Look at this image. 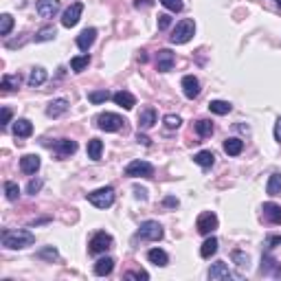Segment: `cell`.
Here are the masks:
<instances>
[{"instance_id":"cell-1","label":"cell","mask_w":281,"mask_h":281,"mask_svg":"<svg viewBox=\"0 0 281 281\" xmlns=\"http://www.w3.org/2000/svg\"><path fill=\"white\" fill-rule=\"evenodd\" d=\"M0 241H2V246L9 250H20V248H26V246L33 244L35 237L31 231H22L20 228V231H2Z\"/></svg>"},{"instance_id":"cell-2","label":"cell","mask_w":281,"mask_h":281,"mask_svg":"<svg viewBox=\"0 0 281 281\" xmlns=\"http://www.w3.org/2000/svg\"><path fill=\"white\" fill-rule=\"evenodd\" d=\"M193 31H196V24H193V20L184 18V20H180L178 24H176V29L171 31L169 42H171V44H187L189 40L193 38Z\"/></svg>"},{"instance_id":"cell-3","label":"cell","mask_w":281,"mask_h":281,"mask_svg":"<svg viewBox=\"0 0 281 281\" xmlns=\"http://www.w3.org/2000/svg\"><path fill=\"white\" fill-rule=\"evenodd\" d=\"M88 202L97 209H110L114 204V189L112 187H101L88 193Z\"/></svg>"},{"instance_id":"cell-4","label":"cell","mask_w":281,"mask_h":281,"mask_svg":"<svg viewBox=\"0 0 281 281\" xmlns=\"http://www.w3.org/2000/svg\"><path fill=\"white\" fill-rule=\"evenodd\" d=\"M97 127L103 132H119L125 127V119L114 112H101L99 117H97Z\"/></svg>"},{"instance_id":"cell-5","label":"cell","mask_w":281,"mask_h":281,"mask_svg":"<svg viewBox=\"0 0 281 281\" xmlns=\"http://www.w3.org/2000/svg\"><path fill=\"white\" fill-rule=\"evenodd\" d=\"M162 235H165V231H162V226L156 222V220L143 222L139 226V233H136V237H140V240H152V241L162 240Z\"/></svg>"},{"instance_id":"cell-6","label":"cell","mask_w":281,"mask_h":281,"mask_svg":"<svg viewBox=\"0 0 281 281\" xmlns=\"http://www.w3.org/2000/svg\"><path fill=\"white\" fill-rule=\"evenodd\" d=\"M112 248V235L105 231H99L95 233V235L90 237V244H88V250H90L92 255H101L105 253V250Z\"/></svg>"},{"instance_id":"cell-7","label":"cell","mask_w":281,"mask_h":281,"mask_svg":"<svg viewBox=\"0 0 281 281\" xmlns=\"http://www.w3.org/2000/svg\"><path fill=\"white\" fill-rule=\"evenodd\" d=\"M125 176H130V178H152L154 176V167H152V162H147V161H132L130 165L125 167Z\"/></svg>"},{"instance_id":"cell-8","label":"cell","mask_w":281,"mask_h":281,"mask_svg":"<svg viewBox=\"0 0 281 281\" xmlns=\"http://www.w3.org/2000/svg\"><path fill=\"white\" fill-rule=\"evenodd\" d=\"M196 228H198V233H202V235H211V233L218 228V215L211 213V211L200 213V215H198Z\"/></svg>"},{"instance_id":"cell-9","label":"cell","mask_w":281,"mask_h":281,"mask_svg":"<svg viewBox=\"0 0 281 281\" xmlns=\"http://www.w3.org/2000/svg\"><path fill=\"white\" fill-rule=\"evenodd\" d=\"M176 64V55L169 51V48H161L156 53V70L158 73H169Z\"/></svg>"},{"instance_id":"cell-10","label":"cell","mask_w":281,"mask_h":281,"mask_svg":"<svg viewBox=\"0 0 281 281\" xmlns=\"http://www.w3.org/2000/svg\"><path fill=\"white\" fill-rule=\"evenodd\" d=\"M81 13H83V4H81V2L70 4V7L64 11V18H61V24H64L66 29L75 26V24L79 22V18H81Z\"/></svg>"},{"instance_id":"cell-11","label":"cell","mask_w":281,"mask_h":281,"mask_svg":"<svg viewBox=\"0 0 281 281\" xmlns=\"http://www.w3.org/2000/svg\"><path fill=\"white\" fill-rule=\"evenodd\" d=\"M35 11L42 18H53L60 11V0H35Z\"/></svg>"},{"instance_id":"cell-12","label":"cell","mask_w":281,"mask_h":281,"mask_svg":"<svg viewBox=\"0 0 281 281\" xmlns=\"http://www.w3.org/2000/svg\"><path fill=\"white\" fill-rule=\"evenodd\" d=\"M182 92L187 99H196L200 95V81L193 75H184L182 77Z\"/></svg>"},{"instance_id":"cell-13","label":"cell","mask_w":281,"mask_h":281,"mask_svg":"<svg viewBox=\"0 0 281 281\" xmlns=\"http://www.w3.org/2000/svg\"><path fill=\"white\" fill-rule=\"evenodd\" d=\"M53 149H55V154L60 158H66V156H73V154L77 152V143L70 139H60L55 145H53Z\"/></svg>"},{"instance_id":"cell-14","label":"cell","mask_w":281,"mask_h":281,"mask_svg":"<svg viewBox=\"0 0 281 281\" xmlns=\"http://www.w3.org/2000/svg\"><path fill=\"white\" fill-rule=\"evenodd\" d=\"M40 165H42V161H40L38 154H26V156L20 158V169L24 174H35L40 169Z\"/></svg>"},{"instance_id":"cell-15","label":"cell","mask_w":281,"mask_h":281,"mask_svg":"<svg viewBox=\"0 0 281 281\" xmlns=\"http://www.w3.org/2000/svg\"><path fill=\"white\" fill-rule=\"evenodd\" d=\"M235 277H237V275H233L224 261L213 263V268L209 270V279H211V281H215V279H235Z\"/></svg>"},{"instance_id":"cell-16","label":"cell","mask_w":281,"mask_h":281,"mask_svg":"<svg viewBox=\"0 0 281 281\" xmlns=\"http://www.w3.org/2000/svg\"><path fill=\"white\" fill-rule=\"evenodd\" d=\"M259 272L261 275H275V277H281V266L275 261V257H270V255H263L261 257V268H259Z\"/></svg>"},{"instance_id":"cell-17","label":"cell","mask_w":281,"mask_h":281,"mask_svg":"<svg viewBox=\"0 0 281 281\" xmlns=\"http://www.w3.org/2000/svg\"><path fill=\"white\" fill-rule=\"evenodd\" d=\"M112 99H114V103L121 105V108H125V110H132V108L136 105L134 95H132V92H127V90H119V92H114Z\"/></svg>"},{"instance_id":"cell-18","label":"cell","mask_w":281,"mask_h":281,"mask_svg":"<svg viewBox=\"0 0 281 281\" xmlns=\"http://www.w3.org/2000/svg\"><path fill=\"white\" fill-rule=\"evenodd\" d=\"M261 211H263V218H266L270 224H281V206L279 204H275V202H266Z\"/></svg>"},{"instance_id":"cell-19","label":"cell","mask_w":281,"mask_h":281,"mask_svg":"<svg viewBox=\"0 0 281 281\" xmlns=\"http://www.w3.org/2000/svg\"><path fill=\"white\" fill-rule=\"evenodd\" d=\"M97 40V29H83L81 33L77 35V46L81 48V51H88V48L95 44Z\"/></svg>"},{"instance_id":"cell-20","label":"cell","mask_w":281,"mask_h":281,"mask_svg":"<svg viewBox=\"0 0 281 281\" xmlns=\"http://www.w3.org/2000/svg\"><path fill=\"white\" fill-rule=\"evenodd\" d=\"M13 134H16L18 139H26V136L33 134V125H31L29 119H18V121L13 123Z\"/></svg>"},{"instance_id":"cell-21","label":"cell","mask_w":281,"mask_h":281,"mask_svg":"<svg viewBox=\"0 0 281 281\" xmlns=\"http://www.w3.org/2000/svg\"><path fill=\"white\" fill-rule=\"evenodd\" d=\"M66 110H68V101H66V99H55V101H51V103H48L46 114L51 119H57V117H61Z\"/></svg>"},{"instance_id":"cell-22","label":"cell","mask_w":281,"mask_h":281,"mask_svg":"<svg viewBox=\"0 0 281 281\" xmlns=\"http://www.w3.org/2000/svg\"><path fill=\"white\" fill-rule=\"evenodd\" d=\"M154 123H156V110H154V108H145L143 112L139 114V127H140V130H149Z\"/></svg>"},{"instance_id":"cell-23","label":"cell","mask_w":281,"mask_h":281,"mask_svg":"<svg viewBox=\"0 0 281 281\" xmlns=\"http://www.w3.org/2000/svg\"><path fill=\"white\" fill-rule=\"evenodd\" d=\"M46 79H48V73H46V70H44L42 66H35V68L29 73V86H31V88H38V86H42Z\"/></svg>"},{"instance_id":"cell-24","label":"cell","mask_w":281,"mask_h":281,"mask_svg":"<svg viewBox=\"0 0 281 281\" xmlns=\"http://www.w3.org/2000/svg\"><path fill=\"white\" fill-rule=\"evenodd\" d=\"M112 270H114V259H110V257H103V259H99V261L95 263V275L97 277H105Z\"/></svg>"},{"instance_id":"cell-25","label":"cell","mask_w":281,"mask_h":281,"mask_svg":"<svg viewBox=\"0 0 281 281\" xmlns=\"http://www.w3.org/2000/svg\"><path fill=\"white\" fill-rule=\"evenodd\" d=\"M147 259L154 263V266H167V263H169V255H167L165 250H161V248H152V250H149Z\"/></svg>"},{"instance_id":"cell-26","label":"cell","mask_w":281,"mask_h":281,"mask_svg":"<svg viewBox=\"0 0 281 281\" xmlns=\"http://www.w3.org/2000/svg\"><path fill=\"white\" fill-rule=\"evenodd\" d=\"M88 158H92V161H101V154H103V143H101L99 139H90L88 140Z\"/></svg>"},{"instance_id":"cell-27","label":"cell","mask_w":281,"mask_h":281,"mask_svg":"<svg viewBox=\"0 0 281 281\" xmlns=\"http://www.w3.org/2000/svg\"><path fill=\"white\" fill-rule=\"evenodd\" d=\"M241 149H244V140L241 139H226L224 140V152H226L228 156H237V154H241Z\"/></svg>"},{"instance_id":"cell-28","label":"cell","mask_w":281,"mask_h":281,"mask_svg":"<svg viewBox=\"0 0 281 281\" xmlns=\"http://www.w3.org/2000/svg\"><path fill=\"white\" fill-rule=\"evenodd\" d=\"M193 161L198 162L200 167H213V162H215V154L213 152H209V149H202V152H198L196 156H193Z\"/></svg>"},{"instance_id":"cell-29","label":"cell","mask_w":281,"mask_h":281,"mask_svg":"<svg viewBox=\"0 0 281 281\" xmlns=\"http://www.w3.org/2000/svg\"><path fill=\"white\" fill-rule=\"evenodd\" d=\"M20 75H2V79H0V88H2L4 92L9 90H16L18 86H20Z\"/></svg>"},{"instance_id":"cell-30","label":"cell","mask_w":281,"mask_h":281,"mask_svg":"<svg viewBox=\"0 0 281 281\" xmlns=\"http://www.w3.org/2000/svg\"><path fill=\"white\" fill-rule=\"evenodd\" d=\"M88 64H90V55H77V57H73L70 60V68L75 70V73H81V70H86L88 68Z\"/></svg>"},{"instance_id":"cell-31","label":"cell","mask_w":281,"mask_h":281,"mask_svg":"<svg viewBox=\"0 0 281 281\" xmlns=\"http://www.w3.org/2000/svg\"><path fill=\"white\" fill-rule=\"evenodd\" d=\"M196 132H198V136H202V139L211 136L213 134V121H209V119H200V121L196 123Z\"/></svg>"},{"instance_id":"cell-32","label":"cell","mask_w":281,"mask_h":281,"mask_svg":"<svg viewBox=\"0 0 281 281\" xmlns=\"http://www.w3.org/2000/svg\"><path fill=\"white\" fill-rule=\"evenodd\" d=\"M209 110H211V112H215V114H228L233 110V105L228 103V101L215 99V101H211V103H209Z\"/></svg>"},{"instance_id":"cell-33","label":"cell","mask_w":281,"mask_h":281,"mask_svg":"<svg viewBox=\"0 0 281 281\" xmlns=\"http://www.w3.org/2000/svg\"><path fill=\"white\" fill-rule=\"evenodd\" d=\"M266 191L270 193V196L281 193V174L279 171H275V174L270 176V180H268V184H266Z\"/></svg>"},{"instance_id":"cell-34","label":"cell","mask_w":281,"mask_h":281,"mask_svg":"<svg viewBox=\"0 0 281 281\" xmlns=\"http://www.w3.org/2000/svg\"><path fill=\"white\" fill-rule=\"evenodd\" d=\"M110 97H112V95H110L108 90H92V92H88V101H90V103H95V105L105 103Z\"/></svg>"},{"instance_id":"cell-35","label":"cell","mask_w":281,"mask_h":281,"mask_svg":"<svg viewBox=\"0 0 281 281\" xmlns=\"http://www.w3.org/2000/svg\"><path fill=\"white\" fill-rule=\"evenodd\" d=\"M55 29H53V26H44V29H40L38 33L33 35V40L35 42H51L53 38H55Z\"/></svg>"},{"instance_id":"cell-36","label":"cell","mask_w":281,"mask_h":281,"mask_svg":"<svg viewBox=\"0 0 281 281\" xmlns=\"http://www.w3.org/2000/svg\"><path fill=\"white\" fill-rule=\"evenodd\" d=\"M215 250H218V240H215V237H209V240L202 244L200 255L202 257H211V255H215Z\"/></svg>"},{"instance_id":"cell-37","label":"cell","mask_w":281,"mask_h":281,"mask_svg":"<svg viewBox=\"0 0 281 281\" xmlns=\"http://www.w3.org/2000/svg\"><path fill=\"white\" fill-rule=\"evenodd\" d=\"M4 196H7V200H18V196H20V187H18L16 182H11V180H7L4 182Z\"/></svg>"},{"instance_id":"cell-38","label":"cell","mask_w":281,"mask_h":281,"mask_svg":"<svg viewBox=\"0 0 281 281\" xmlns=\"http://www.w3.org/2000/svg\"><path fill=\"white\" fill-rule=\"evenodd\" d=\"M13 29V18L9 13H2L0 16V35H9Z\"/></svg>"},{"instance_id":"cell-39","label":"cell","mask_w":281,"mask_h":281,"mask_svg":"<svg viewBox=\"0 0 281 281\" xmlns=\"http://www.w3.org/2000/svg\"><path fill=\"white\" fill-rule=\"evenodd\" d=\"M231 257H233V261H235L240 268H248L250 257H248V255H246V253H241V250H233V255H231Z\"/></svg>"},{"instance_id":"cell-40","label":"cell","mask_w":281,"mask_h":281,"mask_svg":"<svg viewBox=\"0 0 281 281\" xmlns=\"http://www.w3.org/2000/svg\"><path fill=\"white\" fill-rule=\"evenodd\" d=\"M162 123H165L167 130H176V127H180V123H182V119L178 117V114H167L165 119H162Z\"/></svg>"},{"instance_id":"cell-41","label":"cell","mask_w":281,"mask_h":281,"mask_svg":"<svg viewBox=\"0 0 281 281\" xmlns=\"http://www.w3.org/2000/svg\"><path fill=\"white\" fill-rule=\"evenodd\" d=\"M169 24H171V16L169 13H161V16H158V31L169 29Z\"/></svg>"},{"instance_id":"cell-42","label":"cell","mask_w":281,"mask_h":281,"mask_svg":"<svg viewBox=\"0 0 281 281\" xmlns=\"http://www.w3.org/2000/svg\"><path fill=\"white\" fill-rule=\"evenodd\" d=\"M169 11H182V0H161Z\"/></svg>"},{"instance_id":"cell-43","label":"cell","mask_w":281,"mask_h":281,"mask_svg":"<svg viewBox=\"0 0 281 281\" xmlns=\"http://www.w3.org/2000/svg\"><path fill=\"white\" fill-rule=\"evenodd\" d=\"M125 279H143V281H147L149 275L145 270H130V272H125Z\"/></svg>"},{"instance_id":"cell-44","label":"cell","mask_w":281,"mask_h":281,"mask_svg":"<svg viewBox=\"0 0 281 281\" xmlns=\"http://www.w3.org/2000/svg\"><path fill=\"white\" fill-rule=\"evenodd\" d=\"M38 257H42V259H57V250L53 248V246H48V248H44V250H40L38 253Z\"/></svg>"},{"instance_id":"cell-45","label":"cell","mask_w":281,"mask_h":281,"mask_svg":"<svg viewBox=\"0 0 281 281\" xmlns=\"http://www.w3.org/2000/svg\"><path fill=\"white\" fill-rule=\"evenodd\" d=\"M42 184H44V182H42V180H40V178H38V180H31V182H29V187H26V191H29L31 196H35V193H38L40 189H42Z\"/></svg>"},{"instance_id":"cell-46","label":"cell","mask_w":281,"mask_h":281,"mask_svg":"<svg viewBox=\"0 0 281 281\" xmlns=\"http://www.w3.org/2000/svg\"><path fill=\"white\" fill-rule=\"evenodd\" d=\"M9 123H11V110H9V108H2V123H0V127L4 130Z\"/></svg>"},{"instance_id":"cell-47","label":"cell","mask_w":281,"mask_h":281,"mask_svg":"<svg viewBox=\"0 0 281 281\" xmlns=\"http://www.w3.org/2000/svg\"><path fill=\"white\" fill-rule=\"evenodd\" d=\"M266 246L268 248H275V246H281V235H270L266 240Z\"/></svg>"},{"instance_id":"cell-48","label":"cell","mask_w":281,"mask_h":281,"mask_svg":"<svg viewBox=\"0 0 281 281\" xmlns=\"http://www.w3.org/2000/svg\"><path fill=\"white\" fill-rule=\"evenodd\" d=\"M152 4H154V0H134L136 9H147V7H152Z\"/></svg>"},{"instance_id":"cell-49","label":"cell","mask_w":281,"mask_h":281,"mask_svg":"<svg viewBox=\"0 0 281 281\" xmlns=\"http://www.w3.org/2000/svg\"><path fill=\"white\" fill-rule=\"evenodd\" d=\"M136 140H139L140 145H145V147H149V145H152V140H149L145 134H140V132H139V134H136Z\"/></svg>"},{"instance_id":"cell-50","label":"cell","mask_w":281,"mask_h":281,"mask_svg":"<svg viewBox=\"0 0 281 281\" xmlns=\"http://www.w3.org/2000/svg\"><path fill=\"white\" fill-rule=\"evenodd\" d=\"M275 140L281 143V117L277 119V123H275Z\"/></svg>"},{"instance_id":"cell-51","label":"cell","mask_w":281,"mask_h":281,"mask_svg":"<svg viewBox=\"0 0 281 281\" xmlns=\"http://www.w3.org/2000/svg\"><path fill=\"white\" fill-rule=\"evenodd\" d=\"M134 193H136V198H139V200H147V191H145V189L134 187Z\"/></svg>"},{"instance_id":"cell-52","label":"cell","mask_w":281,"mask_h":281,"mask_svg":"<svg viewBox=\"0 0 281 281\" xmlns=\"http://www.w3.org/2000/svg\"><path fill=\"white\" fill-rule=\"evenodd\" d=\"M165 204L167 206H178V200H176V198H165Z\"/></svg>"},{"instance_id":"cell-53","label":"cell","mask_w":281,"mask_h":281,"mask_svg":"<svg viewBox=\"0 0 281 281\" xmlns=\"http://www.w3.org/2000/svg\"><path fill=\"white\" fill-rule=\"evenodd\" d=\"M139 61H140V64H145V61H147V55H145V51L139 53Z\"/></svg>"},{"instance_id":"cell-54","label":"cell","mask_w":281,"mask_h":281,"mask_svg":"<svg viewBox=\"0 0 281 281\" xmlns=\"http://www.w3.org/2000/svg\"><path fill=\"white\" fill-rule=\"evenodd\" d=\"M275 2H277V4H279V7H281V0H275Z\"/></svg>"}]
</instances>
